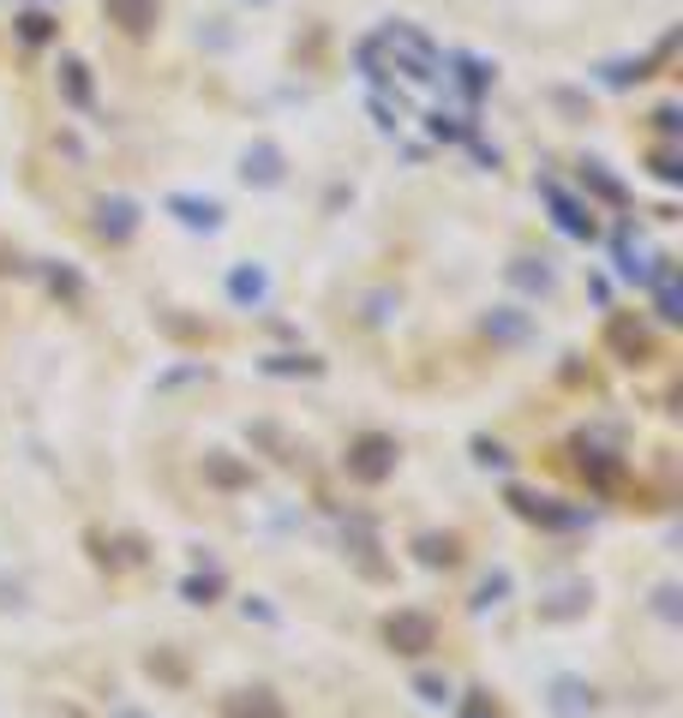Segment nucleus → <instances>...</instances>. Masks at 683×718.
I'll use <instances>...</instances> for the list:
<instances>
[{"instance_id":"f257e3e1","label":"nucleus","mask_w":683,"mask_h":718,"mask_svg":"<svg viewBox=\"0 0 683 718\" xmlns=\"http://www.w3.org/2000/svg\"><path fill=\"white\" fill-rule=\"evenodd\" d=\"M396 67L408 72L414 84H438L444 79V55H438V43L426 31H414V24H384L378 36H366L360 43V67Z\"/></svg>"},{"instance_id":"f03ea898","label":"nucleus","mask_w":683,"mask_h":718,"mask_svg":"<svg viewBox=\"0 0 683 718\" xmlns=\"http://www.w3.org/2000/svg\"><path fill=\"white\" fill-rule=\"evenodd\" d=\"M540 198H546L552 222H558L569 240H593V234H600V222H593V210L576 198V192H564L558 180H540Z\"/></svg>"},{"instance_id":"7ed1b4c3","label":"nucleus","mask_w":683,"mask_h":718,"mask_svg":"<svg viewBox=\"0 0 683 718\" xmlns=\"http://www.w3.org/2000/svg\"><path fill=\"white\" fill-rule=\"evenodd\" d=\"M348 473H354V479H366V485L390 479V473H396V438H378V431H366V438L348 449Z\"/></svg>"},{"instance_id":"20e7f679","label":"nucleus","mask_w":683,"mask_h":718,"mask_svg":"<svg viewBox=\"0 0 683 718\" xmlns=\"http://www.w3.org/2000/svg\"><path fill=\"white\" fill-rule=\"evenodd\" d=\"M96 234L108 240V246H126V240L138 234V204L132 198H96Z\"/></svg>"},{"instance_id":"39448f33","label":"nucleus","mask_w":683,"mask_h":718,"mask_svg":"<svg viewBox=\"0 0 683 718\" xmlns=\"http://www.w3.org/2000/svg\"><path fill=\"white\" fill-rule=\"evenodd\" d=\"M282 174H288V157L270 138H258V144L240 157V180H246V186H282Z\"/></svg>"},{"instance_id":"423d86ee","label":"nucleus","mask_w":683,"mask_h":718,"mask_svg":"<svg viewBox=\"0 0 683 718\" xmlns=\"http://www.w3.org/2000/svg\"><path fill=\"white\" fill-rule=\"evenodd\" d=\"M605 348L624 359V366H641V359L653 354V336L636 324V317H612V324H605Z\"/></svg>"},{"instance_id":"0eeeda50","label":"nucleus","mask_w":683,"mask_h":718,"mask_svg":"<svg viewBox=\"0 0 683 718\" xmlns=\"http://www.w3.org/2000/svg\"><path fill=\"white\" fill-rule=\"evenodd\" d=\"M103 12H108V24H120L126 36H150L157 31V19H162L157 0H103Z\"/></svg>"},{"instance_id":"6e6552de","label":"nucleus","mask_w":683,"mask_h":718,"mask_svg":"<svg viewBox=\"0 0 683 718\" xmlns=\"http://www.w3.org/2000/svg\"><path fill=\"white\" fill-rule=\"evenodd\" d=\"M653 305H660L665 324H683V288H678V264L672 258H653Z\"/></svg>"},{"instance_id":"1a4fd4ad","label":"nucleus","mask_w":683,"mask_h":718,"mask_svg":"<svg viewBox=\"0 0 683 718\" xmlns=\"http://www.w3.org/2000/svg\"><path fill=\"white\" fill-rule=\"evenodd\" d=\"M612 252H617V276H629V281H648V276H653V258H648V246L636 240V222L617 228Z\"/></svg>"},{"instance_id":"9d476101","label":"nucleus","mask_w":683,"mask_h":718,"mask_svg":"<svg viewBox=\"0 0 683 718\" xmlns=\"http://www.w3.org/2000/svg\"><path fill=\"white\" fill-rule=\"evenodd\" d=\"M169 216H181V222L198 228V234H217V228H222V204L193 198V192H174V198H169Z\"/></svg>"},{"instance_id":"9b49d317","label":"nucleus","mask_w":683,"mask_h":718,"mask_svg":"<svg viewBox=\"0 0 683 718\" xmlns=\"http://www.w3.org/2000/svg\"><path fill=\"white\" fill-rule=\"evenodd\" d=\"M228 300L234 305H264L270 300V276H264L258 264H234L228 269Z\"/></svg>"},{"instance_id":"f8f14e48","label":"nucleus","mask_w":683,"mask_h":718,"mask_svg":"<svg viewBox=\"0 0 683 718\" xmlns=\"http://www.w3.org/2000/svg\"><path fill=\"white\" fill-rule=\"evenodd\" d=\"M432 617H420V611H396V617H390V640H396L402 652H426L432 647Z\"/></svg>"},{"instance_id":"ddd939ff","label":"nucleus","mask_w":683,"mask_h":718,"mask_svg":"<svg viewBox=\"0 0 683 718\" xmlns=\"http://www.w3.org/2000/svg\"><path fill=\"white\" fill-rule=\"evenodd\" d=\"M581 186H588L593 192V198H605V204H617V210H624V204H629V186H624V180H617L612 169H605V162H581Z\"/></svg>"},{"instance_id":"4468645a","label":"nucleus","mask_w":683,"mask_h":718,"mask_svg":"<svg viewBox=\"0 0 683 718\" xmlns=\"http://www.w3.org/2000/svg\"><path fill=\"white\" fill-rule=\"evenodd\" d=\"M503 276H510V288H522V293H552L558 288V276H552L546 258H516Z\"/></svg>"},{"instance_id":"2eb2a0df","label":"nucleus","mask_w":683,"mask_h":718,"mask_svg":"<svg viewBox=\"0 0 683 718\" xmlns=\"http://www.w3.org/2000/svg\"><path fill=\"white\" fill-rule=\"evenodd\" d=\"M450 67H455V79H462V102L474 108V102L486 96V84H491V67L474 60V55H450Z\"/></svg>"},{"instance_id":"dca6fc26","label":"nucleus","mask_w":683,"mask_h":718,"mask_svg":"<svg viewBox=\"0 0 683 718\" xmlns=\"http://www.w3.org/2000/svg\"><path fill=\"white\" fill-rule=\"evenodd\" d=\"M60 96H67L72 108H91V72H84L79 55H60Z\"/></svg>"},{"instance_id":"f3484780","label":"nucleus","mask_w":683,"mask_h":718,"mask_svg":"<svg viewBox=\"0 0 683 718\" xmlns=\"http://www.w3.org/2000/svg\"><path fill=\"white\" fill-rule=\"evenodd\" d=\"M264 371H270V378H319L324 359H312V354H270L264 359Z\"/></svg>"},{"instance_id":"a211bd4d","label":"nucleus","mask_w":683,"mask_h":718,"mask_svg":"<svg viewBox=\"0 0 683 718\" xmlns=\"http://www.w3.org/2000/svg\"><path fill=\"white\" fill-rule=\"evenodd\" d=\"M528 329H534V324H528L522 312H510V305H498V312L486 317V336L491 341H528Z\"/></svg>"},{"instance_id":"6ab92c4d","label":"nucleus","mask_w":683,"mask_h":718,"mask_svg":"<svg viewBox=\"0 0 683 718\" xmlns=\"http://www.w3.org/2000/svg\"><path fill=\"white\" fill-rule=\"evenodd\" d=\"M648 169H653V180H665V186H678V180H683V150H678V144H660V150H648Z\"/></svg>"},{"instance_id":"aec40b11","label":"nucleus","mask_w":683,"mask_h":718,"mask_svg":"<svg viewBox=\"0 0 683 718\" xmlns=\"http://www.w3.org/2000/svg\"><path fill=\"white\" fill-rule=\"evenodd\" d=\"M600 79L612 84V90L641 84V79H648V60H605V67H600Z\"/></svg>"},{"instance_id":"412c9836","label":"nucleus","mask_w":683,"mask_h":718,"mask_svg":"<svg viewBox=\"0 0 683 718\" xmlns=\"http://www.w3.org/2000/svg\"><path fill=\"white\" fill-rule=\"evenodd\" d=\"M43 276H48V288H55V293H67V300H84V281H79V276H72V269H67V264H48V269H43Z\"/></svg>"},{"instance_id":"4be33fe9","label":"nucleus","mask_w":683,"mask_h":718,"mask_svg":"<svg viewBox=\"0 0 683 718\" xmlns=\"http://www.w3.org/2000/svg\"><path fill=\"white\" fill-rule=\"evenodd\" d=\"M205 473H210L217 485H246V467H240V461H228V455H210Z\"/></svg>"},{"instance_id":"5701e85b","label":"nucleus","mask_w":683,"mask_h":718,"mask_svg":"<svg viewBox=\"0 0 683 718\" xmlns=\"http://www.w3.org/2000/svg\"><path fill=\"white\" fill-rule=\"evenodd\" d=\"M19 36H24V43H48V36H55V19H48V12H24Z\"/></svg>"},{"instance_id":"b1692460","label":"nucleus","mask_w":683,"mask_h":718,"mask_svg":"<svg viewBox=\"0 0 683 718\" xmlns=\"http://www.w3.org/2000/svg\"><path fill=\"white\" fill-rule=\"evenodd\" d=\"M653 126H660L665 138H678L683 132V108H678V102H660V108H653Z\"/></svg>"},{"instance_id":"393cba45","label":"nucleus","mask_w":683,"mask_h":718,"mask_svg":"<svg viewBox=\"0 0 683 718\" xmlns=\"http://www.w3.org/2000/svg\"><path fill=\"white\" fill-rule=\"evenodd\" d=\"M420 557L426 563H455V538H420Z\"/></svg>"}]
</instances>
